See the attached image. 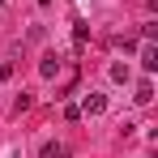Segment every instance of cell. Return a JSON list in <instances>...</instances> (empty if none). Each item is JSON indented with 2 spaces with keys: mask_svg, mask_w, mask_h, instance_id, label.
Instances as JSON below:
<instances>
[{
  "mask_svg": "<svg viewBox=\"0 0 158 158\" xmlns=\"http://www.w3.org/2000/svg\"><path fill=\"white\" fill-rule=\"evenodd\" d=\"M81 115H107V98H103V94H85Z\"/></svg>",
  "mask_w": 158,
  "mask_h": 158,
  "instance_id": "1",
  "label": "cell"
},
{
  "mask_svg": "<svg viewBox=\"0 0 158 158\" xmlns=\"http://www.w3.org/2000/svg\"><path fill=\"white\" fill-rule=\"evenodd\" d=\"M145 158H150V154H145Z\"/></svg>",
  "mask_w": 158,
  "mask_h": 158,
  "instance_id": "7",
  "label": "cell"
},
{
  "mask_svg": "<svg viewBox=\"0 0 158 158\" xmlns=\"http://www.w3.org/2000/svg\"><path fill=\"white\" fill-rule=\"evenodd\" d=\"M132 98H137V103L145 107L150 98H154V81H150V77H145V81H137V94H132Z\"/></svg>",
  "mask_w": 158,
  "mask_h": 158,
  "instance_id": "3",
  "label": "cell"
},
{
  "mask_svg": "<svg viewBox=\"0 0 158 158\" xmlns=\"http://www.w3.org/2000/svg\"><path fill=\"white\" fill-rule=\"evenodd\" d=\"M0 9H4V0H0Z\"/></svg>",
  "mask_w": 158,
  "mask_h": 158,
  "instance_id": "6",
  "label": "cell"
},
{
  "mask_svg": "<svg viewBox=\"0 0 158 158\" xmlns=\"http://www.w3.org/2000/svg\"><path fill=\"white\" fill-rule=\"evenodd\" d=\"M39 73H43V77H56V73H60V60H56V56H43Z\"/></svg>",
  "mask_w": 158,
  "mask_h": 158,
  "instance_id": "4",
  "label": "cell"
},
{
  "mask_svg": "<svg viewBox=\"0 0 158 158\" xmlns=\"http://www.w3.org/2000/svg\"><path fill=\"white\" fill-rule=\"evenodd\" d=\"M141 69H145V73H154V69H158V47H154V43L141 47Z\"/></svg>",
  "mask_w": 158,
  "mask_h": 158,
  "instance_id": "2",
  "label": "cell"
},
{
  "mask_svg": "<svg viewBox=\"0 0 158 158\" xmlns=\"http://www.w3.org/2000/svg\"><path fill=\"white\" fill-rule=\"evenodd\" d=\"M43 158H69V150L56 145V141H47V145H43Z\"/></svg>",
  "mask_w": 158,
  "mask_h": 158,
  "instance_id": "5",
  "label": "cell"
}]
</instances>
